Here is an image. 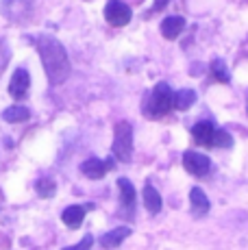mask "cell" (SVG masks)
<instances>
[{
	"mask_svg": "<svg viewBox=\"0 0 248 250\" xmlns=\"http://www.w3.org/2000/svg\"><path fill=\"white\" fill-rule=\"evenodd\" d=\"M189 203H192V211L196 215H205L209 211V198L207 194H205L200 187H192V191H189Z\"/></svg>",
	"mask_w": 248,
	"mask_h": 250,
	"instance_id": "14",
	"label": "cell"
},
{
	"mask_svg": "<svg viewBox=\"0 0 248 250\" xmlns=\"http://www.w3.org/2000/svg\"><path fill=\"white\" fill-rule=\"evenodd\" d=\"M111 152L118 161L128 163L133 157V126L122 120L116 124L113 128V144H111Z\"/></svg>",
	"mask_w": 248,
	"mask_h": 250,
	"instance_id": "3",
	"label": "cell"
},
{
	"mask_svg": "<svg viewBox=\"0 0 248 250\" xmlns=\"http://www.w3.org/2000/svg\"><path fill=\"white\" fill-rule=\"evenodd\" d=\"M92 244H94V235L87 233L79 244H76V246H68V248H63V250H92Z\"/></svg>",
	"mask_w": 248,
	"mask_h": 250,
	"instance_id": "22",
	"label": "cell"
},
{
	"mask_svg": "<svg viewBox=\"0 0 248 250\" xmlns=\"http://www.w3.org/2000/svg\"><path fill=\"white\" fill-rule=\"evenodd\" d=\"M211 146H216V148H228V146H233V137L228 135L224 128H216V133H213V139H211Z\"/></svg>",
	"mask_w": 248,
	"mask_h": 250,
	"instance_id": "20",
	"label": "cell"
},
{
	"mask_svg": "<svg viewBox=\"0 0 248 250\" xmlns=\"http://www.w3.org/2000/svg\"><path fill=\"white\" fill-rule=\"evenodd\" d=\"M9 59H11V52H9L7 42H0V74H2L4 68H7Z\"/></svg>",
	"mask_w": 248,
	"mask_h": 250,
	"instance_id": "21",
	"label": "cell"
},
{
	"mask_svg": "<svg viewBox=\"0 0 248 250\" xmlns=\"http://www.w3.org/2000/svg\"><path fill=\"white\" fill-rule=\"evenodd\" d=\"M144 205H146V209H148L152 215L161 211V196H159V191L150 185V183H146V187H144Z\"/></svg>",
	"mask_w": 248,
	"mask_h": 250,
	"instance_id": "17",
	"label": "cell"
},
{
	"mask_svg": "<svg viewBox=\"0 0 248 250\" xmlns=\"http://www.w3.org/2000/svg\"><path fill=\"white\" fill-rule=\"evenodd\" d=\"M28 118H31V109L24 107V104H13V107H9L2 111V120L4 122H11V124L26 122Z\"/></svg>",
	"mask_w": 248,
	"mask_h": 250,
	"instance_id": "15",
	"label": "cell"
},
{
	"mask_svg": "<svg viewBox=\"0 0 248 250\" xmlns=\"http://www.w3.org/2000/svg\"><path fill=\"white\" fill-rule=\"evenodd\" d=\"M211 74L216 76V81H220V83H228V81H231L228 68H227V63H224L222 59H213L211 61Z\"/></svg>",
	"mask_w": 248,
	"mask_h": 250,
	"instance_id": "19",
	"label": "cell"
},
{
	"mask_svg": "<svg viewBox=\"0 0 248 250\" xmlns=\"http://www.w3.org/2000/svg\"><path fill=\"white\" fill-rule=\"evenodd\" d=\"M172 98H174V94H172V89H170V85L161 81V83H157L155 87H152L150 96L146 98L144 113L148 115V118H161V115H165L172 109Z\"/></svg>",
	"mask_w": 248,
	"mask_h": 250,
	"instance_id": "2",
	"label": "cell"
},
{
	"mask_svg": "<svg viewBox=\"0 0 248 250\" xmlns=\"http://www.w3.org/2000/svg\"><path fill=\"white\" fill-rule=\"evenodd\" d=\"M35 189L41 198H52L57 191V183L52 181L50 176H41V179H37V183H35Z\"/></svg>",
	"mask_w": 248,
	"mask_h": 250,
	"instance_id": "18",
	"label": "cell"
},
{
	"mask_svg": "<svg viewBox=\"0 0 248 250\" xmlns=\"http://www.w3.org/2000/svg\"><path fill=\"white\" fill-rule=\"evenodd\" d=\"M194 103H196V91L194 89H179L174 94V98H172V107L179 109V111L189 109Z\"/></svg>",
	"mask_w": 248,
	"mask_h": 250,
	"instance_id": "16",
	"label": "cell"
},
{
	"mask_svg": "<svg viewBox=\"0 0 248 250\" xmlns=\"http://www.w3.org/2000/svg\"><path fill=\"white\" fill-rule=\"evenodd\" d=\"M183 166L189 174L194 176H205L209 170H211V161H209L207 155L203 152H196V150H187L183 155Z\"/></svg>",
	"mask_w": 248,
	"mask_h": 250,
	"instance_id": "6",
	"label": "cell"
},
{
	"mask_svg": "<svg viewBox=\"0 0 248 250\" xmlns=\"http://www.w3.org/2000/svg\"><path fill=\"white\" fill-rule=\"evenodd\" d=\"M94 205H87V207H81V205H70L63 209V213H61V220H63L65 224H68L70 229H76L81 222H83L85 218V209H92Z\"/></svg>",
	"mask_w": 248,
	"mask_h": 250,
	"instance_id": "11",
	"label": "cell"
},
{
	"mask_svg": "<svg viewBox=\"0 0 248 250\" xmlns=\"http://www.w3.org/2000/svg\"><path fill=\"white\" fill-rule=\"evenodd\" d=\"M0 11L9 22H24L33 11V0H2Z\"/></svg>",
	"mask_w": 248,
	"mask_h": 250,
	"instance_id": "4",
	"label": "cell"
},
{
	"mask_svg": "<svg viewBox=\"0 0 248 250\" xmlns=\"http://www.w3.org/2000/svg\"><path fill=\"white\" fill-rule=\"evenodd\" d=\"M118 189H120V205L126 211V215H133L135 209V187L128 179H118Z\"/></svg>",
	"mask_w": 248,
	"mask_h": 250,
	"instance_id": "9",
	"label": "cell"
},
{
	"mask_svg": "<svg viewBox=\"0 0 248 250\" xmlns=\"http://www.w3.org/2000/svg\"><path fill=\"white\" fill-rule=\"evenodd\" d=\"M28 89H31V76L24 68H18L11 76V83H9V94L16 100H22L28 96Z\"/></svg>",
	"mask_w": 248,
	"mask_h": 250,
	"instance_id": "7",
	"label": "cell"
},
{
	"mask_svg": "<svg viewBox=\"0 0 248 250\" xmlns=\"http://www.w3.org/2000/svg\"><path fill=\"white\" fill-rule=\"evenodd\" d=\"M170 0H155V4H152V11H161L164 7H168Z\"/></svg>",
	"mask_w": 248,
	"mask_h": 250,
	"instance_id": "23",
	"label": "cell"
},
{
	"mask_svg": "<svg viewBox=\"0 0 248 250\" xmlns=\"http://www.w3.org/2000/svg\"><path fill=\"white\" fill-rule=\"evenodd\" d=\"M183 28H185V20L181 16H168L161 22V33H164L165 40H176L183 33Z\"/></svg>",
	"mask_w": 248,
	"mask_h": 250,
	"instance_id": "12",
	"label": "cell"
},
{
	"mask_svg": "<svg viewBox=\"0 0 248 250\" xmlns=\"http://www.w3.org/2000/svg\"><path fill=\"white\" fill-rule=\"evenodd\" d=\"M31 42L40 52V59L44 63L50 85H61L70 76V59L63 44L57 37L48 35V33H40V35L31 37Z\"/></svg>",
	"mask_w": 248,
	"mask_h": 250,
	"instance_id": "1",
	"label": "cell"
},
{
	"mask_svg": "<svg viewBox=\"0 0 248 250\" xmlns=\"http://www.w3.org/2000/svg\"><path fill=\"white\" fill-rule=\"evenodd\" d=\"M131 7L122 0H109L107 7H104V20L111 26H124V24L131 22Z\"/></svg>",
	"mask_w": 248,
	"mask_h": 250,
	"instance_id": "5",
	"label": "cell"
},
{
	"mask_svg": "<svg viewBox=\"0 0 248 250\" xmlns=\"http://www.w3.org/2000/svg\"><path fill=\"white\" fill-rule=\"evenodd\" d=\"M213 133H216V126L213 122L209 120H200L192 126V135L198 144H205V146H211V139H213Z\"/></svg>",
	"mask_w": 248,
	"mask_h": 250,
	"instance_id": "10",
	"label": "cell"
},
{
	"mask_svg": "<svg viewBox=\"0 0 248 250\" xmlns=\"http://www.w3.org/2000/svg\"><path fill=\"white\" fill-rule=\"evenodd\" d=\"M128 235H131V229L128 227H118V229L109 230V233H104L103 237H100V244H103V248H109V250L118 248Z\"/></svg>",
	"mask_w": 248,
	"mask_h": 250,
	"instance_id": "13",
	"label": "cell"
},
{
	"mask_svg": "<svg viewBox=\"0 0 248 250\" xmlns=\"http://www.w3.org/2000/svg\"><path fill=\"white\" fill-rule=\"evenodd\" d=\"M109 167H113V161H103V159H98V157H89V159H85L81 163V172H83L87 179H94V181L103 179Z\"/></svg>",
	"mask_w": 248,
	"mask_h": 250,
	"instance_id": "8",
	"label": "cell"
}]
</instances>
